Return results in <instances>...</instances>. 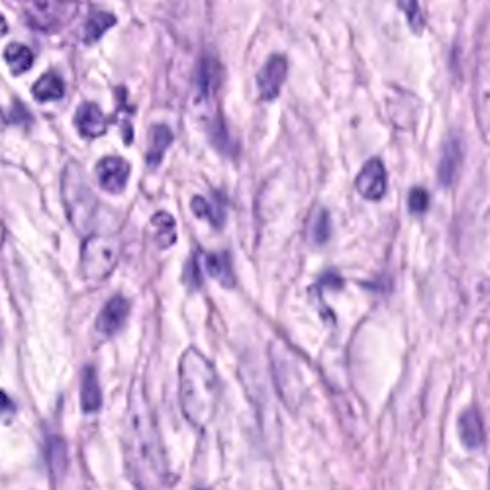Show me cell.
I'll list each match as a JSON object with an SVG mask.
<instances>
[{
	"instance_id": "cell-12",
	"label": "cell",
	"mask_w": 490,
	"mask_h": 490,
	"mask_svg": "<svg viewBox=\"0 0 490 490\" xmlns=\"http://www.w3.org/2000/svg\"><path fill=\"white\" fill-rule=\"evenodd\" d=\"M222 81V69L218 65V61L212 57H202L201 65H198L196 73V100L208 104L214 97L216 89L220 87Z\"/></svg>"
},
{
	"instance_id": "cell-11",
	"label": "cell",
	"mask_w": 490,
	"mask_h": 490,
	"mask_svg": "<svg viewBox=\"0 0 490 490\" xmlns=\"http://www.w3.org/2000/svg\"><path fill=\"white\" fill-rule=\"evenodd\" d=\"M107 116L95 102H82L75 112V128L81 138L95 140L107 132Z\"/></svg>"
},
{
	"instance_id": "cell-21",
	"label": "cell",
	"mask_w": 490,
	"mask_h": 490,
	"mask_svg": "<svg viewBox=\"0 0 490 490\" xmlns=\"http://www.w3.org/2000/svg\"><path fill=\"white\" fill-rule=\"evenodd\" d=\"M151 236L158 247L167 249L176 242V224L169 212H158L151 218Z\"/></svg>"
},
{
	"instance_id": "cell-9",
	"label": "cell",
	"mask_w": 490,
	"mask_h": 490,
	"mask_svg": "<svg viewBox=\"0 0 490 490\" xmlns=\"http://www.w3.org/2000/svg\"><path fill=\"white\" fill-rule=\"evenodd\" d=\"M130 314V302L122 295L112 297L107 305L102 306L97 318V331L104 338H112L126 324Z\"/></svg>"
},
{
	"instance_id": "cell-26",
	"label": "cell",
	"mask_w": 490,
	"mask_h": 490,
	"mask_svg": "<svg viewBox=\"0 0 490 490\" xmlns=\"http://www.w3.org/2000/svg\"><path fill=\"white\" fill-rule=\"evenodd\" d=\"M310 234H312V239H314L316 245L328 244V239L331 236V220H330L328 211H324V208H320L314 216V220H312Z\"/></svg>"
},
{
	"instance_id": "cell-17",
	"label": "cell",
	"mask_w": 490,
	"mask_h": 490,
	"mask_svg": "<svg viewBox=\"0 0 490 490\" xmlns=\"http://www.w3.org/2000/svg\"><path fill=\"white\" fill-rule=\"evenodd\" d=\"M478 124H481L486 142H490V64L481 65L478 71Z\"/></svg>"
},
{
	"instance_id": "cell-3",
	"label": "cell",
	"mask_w": 490,
	"mask_h": 490,
	"mask_svg": "<svg viewBox=\"0 0 490 490\" xmlns=\"http://www.w3.org/2000/svg\"><path fill=\"white\" fill-rule=\"evenodd\" d=\"M271 363H273V377L280 400L285 402L287 408L297 410L305 399V383H302V374L293 359V353L280 343H273L271 346Z\"/></svg>"
},
{
	"instance_id": "cell-18",
	"label": "cell",
	"mask_w": 490,
	"mask_h": 490,
	"mask_svg": "<svg viewBox=\"0 0 490 490\" xmlns=\"http://www.w3.org/2000/svg\"><path fill=\"white\" fill-rule=\"evenodd\" d=\"M461 161H463L461 143L453 138L447 142L443 150V158L440 163V183L443 186H451L455 183L459 169H461Z\"/></svg>"
},
{
	"instance_id": "cell-6",
	"label": "cell",
	"mask_w": 490,
	"mask_h": 490,
	"mask_svg": "<svg viewBox=\"0 0 490 490\" xmlns=\"http://www.w3.org/2000/svg\"><path fill=\"white\" fill-rule=\"evenodd\" d=\"M65 204L69 212V220L75 222V226H81L89 222V211L95 206V198L90 194V189L85 185L81 176V171L77 165H69L65 171Z\"/></svg>"
},
{
	"instance_id": "cell-28",
	"label": "cell",
	"mask_w": 490,
	"mask_h": 490,
	"mask_svg": "<svg viewBox=\"0 0 490 490\" xmlns=\"http://www.w3.org/2000/svg\"><path fill=\"white\" fill-rule=\"evenodd\" d=\"M6 120H8L10 124H24V122H30V114H28V110H26L24 104H20L18 100H14L13 108L8 110Z\"/></svg>"
},
{
	"instance_id": "cell-1",
	"label": "cell",
	"mask_w": 490,
	"mask_h": 490,
	"mask_svg": "<svg viewBox=\"0 0 490 490\" xmlns=\"http://www.w3.org/2000/svg\"><path fill=\"white\" fill-rule=\"evenodd\" d=\"M126 443L128 457L133 463L142 488L148 490L155 483H161L167 473L161 440L155 426L151 406L142 383L132 384L128 420H126Z\"/></svg>"
},
{
	"instance_id": "cell-22",
	"label": "cell",
	"mask_w": 490,
	"mask_h": 490,
	"mask_svg": "<svg viewBox=\"0 0 490 490\" xmlns=\"http://www.w3.org/2000/svg\"><path fill=\"white\" fill-rule=\"evenodd\" d=\"M46 461L49 465V471L54 473V477H61L67 471V465H69L67 445L59 435H49L46 440Z\"/></svg>"
},
{
	"instance_id": "cell-15",
	"label": "cell",
	"mask_w": 490,
	"mask_h": 490,
	"mask_svg": "<svg viewBox=\"0 0 490 490\" xmlns=\"http://www.w3.org/2000/svg\"><path fill=\"white\" fill-rule=\"evenodd\" d=\"M191 208L196 218H206L218 229L226 222V201L220 193H214L212 202H208L204 196H194L191 201Z\"/></svg>"
},
{
	"instance_id": "cell-24",
	"label": "cell",
	"mask_w": 490,
	"mask_h": 490,
	"mask_svg": "<svg viewBox=\"0 0 490 490\" xmlns=\"http://www.w3.org/2000/svg\"><path fill=\"white\" fill-rule=\"evenodd\" d=\"M116 24V16L114 14H108V13H97L92 14L89 20H87V26H85V38H82V41L85 44H97V41L108 32V30Z\"/></svg>"
},
{
	"instance_id": "cell-30",
	"label": "cell",
	"mask_w": 490,
	"mask_h": 490,
	"mask_svg": "<svg viewBox=\"0 0 490 490\" xmlns=\"http://www.w3.org/2000/svg\"><path fill=\"white\" fill-rule=\"evenodd\" d=\"M196 490H211V488H196Z\"/></svg>"
},
{
	"instance_id": "cell-2",
	"label": "cell",
	"mask_w": 490,
	"mask_h": 490,
	"mask_svg": "<svg viewBox=\"0 0 490 490\" xmlns=\"http://www.w3.org/2000/svg\"><path fill=\"white\" fill-rule=\"evenodd\" d=\"M218 396L220 383L214 365L204 353L189 348L179 363V402L186 422L204 430L214 418Z\"/></svg>"
},
{
	"instance_id": "cell-8",
	"label": "cell",
	"mask_w": 490,
	"mask_h": 490,
	"mask_svg": "<svg viewBox=\"0 0 490 490\" xmlns=\"http://www.w3.org/2000/svg\"><path fill=\"white\" fill-rule=\"evenodd\" d=\"M356 189L365 201H381L387 193V169L381 159L373 158L363 165L356 179Z\"/></svg>"
},
{
	"instance_id": "cell-7",
	"label": "cell",
	"mask_w": 490,
	"mask_h": 490,
	"mask_svg": "<svg viewBox=\"0 0 490 490\" xmlns=\"http://www.w3.org/2000/svg\"><path fill=\"white\" fill-rule=\"evenodd\" d=\"M288 75V64L283 56H271L262 71L257 73V89L259 97L265 102H273L279 99L280 89L285 85V79Z\"/></svg>"
},
{
	"instance_id": "cell-13",
	"label": "cell",
	"mask_w": 490,
	"mask_h": 490,
	"mask_svg": "<svg viewBox=\"0 0 490 490\" xmlns=\"http://www.w3.org/2000/svg\"><path fill=\"white\" fill-rule=\"evenodd\" d=\"M81 408L85 414H97L102 408V389L99 373L92 365L82 369L81 377Z\"/></svg>"
},
{
	"instance_id": "cell-5",
	"label": "cell",
	"mask_w": 490,
	"mask_h": 490,
	"mask_svg": "<svg viewBox=\"0 0 490 490\" xmlns=\"http://www.w3.org/2000/svg\"><path fill=\"white\" fill-rule=\"evenodd\" d=\"M79 0H28V22L41 32H56L79 14Z\"/></svg>"
},
{
	"instance_id": "cell-20",
	"label": "cell",
	"mask_w": 490,
	"mask_h": 490,
	"mask_svg": "<svg viewBox=\"0 0 490 490\" xmlns=\"http://www.w3.org/2000/svg\"><path fill=\"white\" fill-rule=\"evenodd\" d=\"M171 143H173V132L169 130V126H165V124H155V126L151 128L148 158H145L148 165L158 167L163 161L165 151L169 150Z\"/></svg>"
},
{
	"instance_id": "cell-25",
	"label": "cell",
	"mask_w": 490,
	"mask_h": 490,
	"mask_svg": "<svg viewBox=\"0 0 490 490\" xmlns=\"http://www.w3.org/2000/svg\"><path fill=\"white\" fill-rule=\"evenodd\" d=\"M399 8L404 13L406 22H408L412 32L420 36L424 32V14L418 0H399Z\"/></svg>"
},
{
	"instance_id": "cell-23",
	"label": "cell",
	"mask_w": 490,
	"mask_h": 490,
	"mask_svg": "<svg viewBox=\"0 0 490 490\" xmlns=\"http://www.w3.org/2000/svg\"><path fill=\"white\" fill-rule=\"evenodd\" d=\"M4 61L8 64L13 75H22L34 65L32 49L24 44H10L4 49Z\"/></svg>"
},
{
	"instance_id": "cell-29",
	"label": "cell",
	"mask_w": 490,
	"mask_h": 490,
	"mask_svg": "<svg viewBox=\"0 0 490 490\" xmlns=\"http://www.w3.org/2000/svg\"><path fill=\"white\" fill-rule=\"evenodd\" d=\"M186 279H191L189 285L193 288H201L202 280H201V263H198V257H193L189 267H186Z\"/></svg>"
},
{
	"instance_id": "cell-19",
	"label": "cell",
	"mask_w": 490,
	"mask_h": 490,
	"mask_svg": "<svg viewBox=\"0 0 490 490\" xmlns=\"http://www.w3.org/2000/svg\"><path fill=\"white\" fill-rule=\"evenodd\" d=\"M32 95L39 102L59 100V99H64V95H65V82L54 71L44 73V75H41L36 81V85L32 87Z\"/></svg>"
},
{
	"instance_id": "cell-4",
	"label": "cell",
	"mask_w": 490,
	"mask_h": 490,
	"mask_svg": "<svg viewBox=\"0 0 490 490\" xmlns=\"http://www.w3.org/2000/svg\"><path fill=\"white\" fill-rule=\"evenodd\" d=\"M120 244L114 237L90 236L81 249V271L87 280L107 279L118 265Z\"/></svg>"
},
{
	"instance_id": "cell-16",
	"label": "cell",
	"mask_w": 490,
	"mask_h": 490,
	"mask_svg": "<svg viewBox=\"0 0 490 490\" xmlns=\"http://www.w3.org/2000/svg\"><path fill=\"white\" fill-rule=\"evenodd\" d=\"M204 269H206V273L216 280V283H220L226 288L236 287V275H234L232 259H229L228 252L206 254Z\"/></svg>"
},
{
	"instance_id": "cell-31",
	"label": "cell",
	"mask_w": 490,
	"mask_h": 490,
	"mask_svg": "<svg viewBox=\"0 0 490 490\" xmlns=\"http://www.w3.org/2000/svg\"><path fill=\"white\" fill-rule=\"evenodd\" d=\"M488 486H490V477H488Z\"/></svg>"
},
{
	"instance_id": "cell-14",
	"label": "cell",
	"mask_w": 490,
	"mask_h": 490,
	"mask_svg": "<svg viewBox=\"0 0 490 490\" xmlns=\"http://www.w3.org/2000/svg\"><path fill=\"white\" fill-rule=\"evenodd\" d=\"M459 435H461V442L469 450H478V447H483L485 427L477 410L469 408L461 414V418H459Z\"/></svg>"
},
{
	"instance_id": "cell-27",
	"label": "cell",
	"mask_w": 490,
	"mask_h": 490,
	"mask_svg": "<svg viewBox=\"0 0 490 490\" xmlns=\"http://www.w3.org/2000/svg\"><path fill=\"white\" fill-rule=\"evenodd\" d=\"M427 206H430V194H427L420 186H416V189L410 191L408 196V208L412 214H424L427 211Z\"/></svg>"
},
{
	"instance_id": "cell-10",
	"label": "cell",
	"mask_w": 490,
	"mask_h": 490,
	"mask_svg": "<svg viewBox=\"0 0 490 490\" xmlns=\"http://www.w3.org/2000/svg\"><path fill=\"white\" fill-rule=\"evenodd\" d=\"M99 185L110 194H118L126 189L130 179V163L122 158H104L97 165Z\"/></svg>"
}]
</instances>
